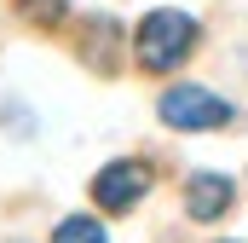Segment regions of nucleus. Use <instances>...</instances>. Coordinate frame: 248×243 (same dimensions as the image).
<instances>
[{
  "instance_id": "nucleus-6",
  "label": "nucleus",
  "mask_w": 248,
  "mask_h": 243,
  "mask_svg": "<svg viewBox=\"0 0 248 243\" xmlns=\"http://www.w3.org/2000/svg\"><path fill=\"white\" fill-rule=\"evenodd\" d=\"M52 243H104V226L87 220V214H75V220H63L58 232H52Z\"/></svg>"
},
{
  "instance_id": "nucleus-4",
  "label": "nucleus",
  "mask_w": 248,
  "mask_h": 243,
  "mask_svg": "<svg viewBox=\"0 0 248 243\" xmlns=\"http://www.w3.org/2000/svg\"><path fill=\"white\" fill-rule=\"evenodd\" d=\"M231 180L225 174H196V180L185 185V214L190 220H219L225 208H231Z\"/></svg>"
},
{
  "instance_id": "nucleus-3",
  "label": "nucleus",
  "mask_w": 248,
  "mask_h": 243,
  "mask_svg": "<svg viewBox=\"0 0 248 243\" xmlns=\"http://www.w3.org/2000/svg\"><path fill=\"white\" fill-rule=\"evenodd\" d=\"M144 191H150V168H144V162H110V168H98V180H93V203H98L104 214H127Z\"/></svg>"
},
{
  "instance_id": "nucleus-1",
  "label": "nucleus",
  "mask_w": 248,
  "mask_h": 243,
  "mask_svg": "<svg viewBox=\"0 0 248 243\" xmlns=\"http://www.w3.org/2000/svg\"><path fill=\"white\" fill-rule=\"evenodd\" d=\"M190 47H196V23L185 12H150L133 35V64L150 69V75H168L173 64L190 58Z\"/></svg>"
},
{
  "instance_id": "nucleus-2",
  "label": "nucleus",
  "mask_w": 248,
  "mask_h": 243,
  "mask_svg": "<svg viewBox=\"0 0 248 243\" xmlns=\"http://www.w3.org/2000/svg\"><path fill=\"white\" fill-rule=\"evenodd\" d=\"M162 122L168 127H185V133H202V127H225L231 122V104L219 93L196 87V81H179V87L162 93Z\"/></svg>"
},
{
  "instance_id": "nucleus-5",
  "label": "nucleus",
  "mask_w": 248,
  "mask_h": 243,
  "mask_svg": "<svg viewBox=\"0 0 248 243\" xmlns=\"http://www.w3.org/2000/svg\"><path fill=\"white\" fill-rule=\"evenodd\" d=\"M17 12H23L35 29H58L63 12H69V0H17Z\"/></svg>"
}]
</instances>
